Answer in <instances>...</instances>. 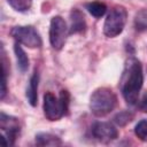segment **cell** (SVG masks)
I'll return each mask as SVG.
<instances>
[{"mask_svg": "<svg viewBox=\"0 0 147 147\" xmlns=\"http://www.w3.org/2000/svg\"><path fill=\"white\" fill-rule=\"evenodd\" d=\"M0 129L2 131L3 144L6 146H13L21 131L18 118L7 115L5 113H1L0 114Z\"/></svg>", "mask_w": 147, "mask_h": 147, "instance_id": "obj_7", "label": "cell"}, {"mask_svg": "<svg viewBox=\"0 0 147 147\" xmlns=\"http://www.w3.org/2000/svg\"><path fill=\"white\" fill-rule=\"evenodd\" d=\"M142 83L144 75L141 63L136 57H130L125 63V68L121 78L122 94L129 105L137 106Z\"/></svg>", "mask_w": 147, "mask_h": 147, "instance_id": "obj_1", "label": "cell"}, {"mask_svg": "<svg viewBox=\"0 0 147 147\" xmlns=\"http://www.w3.org/2000/svg\"><path fill=\"white\" fill-rule=\"evenodd\" d=\"M134 28L138 31L147 30V8H142L134 15Z\"/></svg>", "mask_w": 147, "mask_h": 147, "instance_id": "obj_14", "label": "cell"}, {"mask_svg": "<svg viewBox=\"0 0 147 147\" xmlns=\"http://www.w3.org/2000/svg\"><path fill=\"white\" fill-rule=\"evenodd\" d=\"M86 9H87V11H88L92 16L99 18V17H102V16L106 14V11H107V6H106L103 2L94 1V2H88V3H86Z\"/></svg>", "mask_w": 147, "mask_h": 147, "instance_id": "obj_13", "label": "cell"}, {"mask_svg": "<svg viewBox=\"0 0 147 147\" xmlns=\"http://www.w3.org/2000/svg\"><path fill=\"white\" fill-rule=\"evenodd\" d=\"M69 34V28L65 21L61 16H54L51 20L49 25V42L52 47L56 51L63 48L67 37Z\"/></svg>", "mask_w": 147, "mask_h": 147, "instance_id": "obj_6", "label": "cell"}, {"mask_svg": "<svg viewBox=\"0 0 147 147\" xmlns=\"http://www.w3.org/2000/svg\"><path fill=\"white\" fill-rule=\"evenodd\" d=\"M133 119V114L129 110H123L121 113H118L115 117H114V122L119 125V126H124L127 123H130Z\"/></svg>", "mask_w": 147, "mask_h": 147, "instance_id": "obj_16", "label": "cell"}, {"mask_svg": "<svg viewBox=\"0 0 147 147\" xmlns=\"http://www.w3.org/2000/svg\"><path fill=\"white\" fill-rule=\"evenodd\" d=\"M86 29V21L84 17V14L75 8L70 11V28H69V34L74 33H82Z\"/></svg>", "mask_w": 147, "mask_h": 147, "instance_id": "obj_9", "label": "cell"}, {"mask_svg": "<svg viewBox=\"0 0 147 147\" xmlns=\"http://www.w3.org/2000/svg\"><path fill=\"white\" fill-rule=\"evenodd\" d=\"M127 20L126 9L123 6H115L110 9L103 23V33L109 38L117 37L124 30Z\"/></svg>", "mask_w": 147, "mask_h": 147, "instance_id": "obj_4", "label": "cell"}, {"mask_svg": "<svg viewBox=\"0 0 147 147\" xmlns=\"http://www.w3.org/2000/svg\"><path fill=\"white\" fill-rule=\"evenodd\" d=\"M134 133L141 141L147 142V119H141L138 122L134 127Z\"/></svg>", "mask_w": 147, "mask_h": 147, "instance_id": "obj_17", "label": "cell"}, {"mask_svg": "<svg viewBox=\"0 0 147 147\" xmlns=\"http://www.w3.org/2000/svg\"><path fill=\"white\" fill-rule=\"evenodd\" d=\"M14 53H15L16 61H17V68L20 69L21 72H25L29 68V57L18 42L14 45Z\"/></svg>", "mask_w": 147, "mask_h": 147, "instance_id": "obj_12", "label": "cell"}, {"mask_svg": "<svg viewBox=\"0 0 147 147\" xmlns=\"http://www.w3.org/2000/svg\"><path fill=\"white\" fill-rule=\"evenodd\" d=\"M92 134L101 142H109L117 138L118 132L117 129L109 122H96L92 126Z\"/></svg>", "mask_w": 147, "mask_h": 147, "instance_id": "obj_8", "label": "cell"}, {"mask_svg": "<svg viewBox=\"0 0 147 147\" xmlns=\"http://www.w3.org/2000/svg\"><path fill=\"white\" fill-rule=\"evenodd\" d=\"M7 2L17 11H26L31 8L32 0H7Z\"/></svg>", "mask_w": 147, "mask_h": 147, "instance_id": "obj_15", "label": "cell"}, {"mask_svg": "<svg viewBox=\"0 0 147 147\" xmlns=\"http://www.w3.org/2000/svg\"><path fill=\"white\" fill-rule=\"evenodd\" d=\"M138 108L144 111V113H147V92L144 93V95L140 98V100H138V103H137Z\"/></svg>", "mask_w": 147, "mask_h": 147, "instance_id": "obj_18", "label": "cell"}, {"mask_svg": "<svg viewBox=\"0 0 147 147\" xmlns=\"http://www.w3.org/2000/svg\"><path fill=\"white\" fill-rule=\"evenodd\" d=\"M36 144L39 146H60L62 145L61 139L48 132H40L36 134Z\"/></svg>", "mask_w": 147, "mask_h": 147, "instance_id": "obj_11", "label": "cell"}, {"mask_svg": "<svg viewBox=\"0 0 147 147\" xmlns=\"http://www.w3.org/2000/svg\"><path fill=\"white\" fill-rule=\"evenodd\" d=\"M11 37L20 45H24L29 48H39L42 45L41 37L38 31L31 25H17L10 31Z\"/></svg>", "mask_w": 147, "mask_h": 147, "instance_id": "obj_5", "label": "cell"}, {"mask_svg": "<svg viewBox=\"0 0 147 147\" xmlns=\"http://www.w3.org/2000/svg\"><path fill=\"white\" fill-rule=\"evenodd\" d=\"M117 105L116 94L108 87L96 88L90 98V109L93 115L103 117L111 113Z\"/></svg>", "mask_w": 147, "mask_h": 147, "instance_id": "obj_2", "label": "cell"}, {"mask_svg": "<svg viewBox=\"0 0 147 147\" xmlns=\"http://www.w3.org/2000/svg\"><path fill=\"white\" fill-rule=\"evenodd\" d=\"M38 84H39V74L37 71L33 72V75L31 76L30 80H29V85L26 87V99L28 102L34 107L37 106V100H38Z\"/></svg>", "mask_w": 147, "mask_h": 147, "instance_id": "obj_10", "label": "cell"}, {"mask_svg": "<svg viewBox=\"0 0 147 147\" xmlns=\"http://www.w3.org/2000/svg\"><path fill=\"white\" fill-rule=\"evenodd\" d=\"M70 96L68 91L62 90L60 96L56 98L53 93L46 92L44 94V114L48 121H59L62 118L69 107Z\"/></svg>", "mask_w": 147, "mask_h": 147, "instance_id": "obj_3", "label": "cell"}]
</instances>
